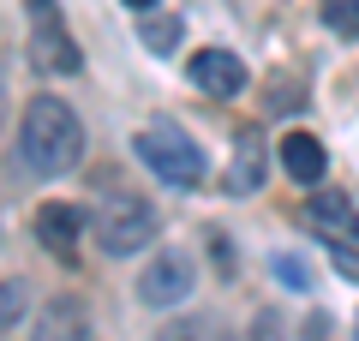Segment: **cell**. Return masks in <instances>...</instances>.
<instances>
[{"label":"cell","instance_id":"cell-1","mask_svg":"<svg viewBox=\"0 0 359 341\" xmlns=\"http://www.w3.org/2000/svg\"><path fill=\"white\" fill-rule=\"evenodd\" d=\"M18 156H25L30 174L60 180L84 162V126L60 96H36L25 108V126H18Z\"/></svg>","mask_w":359,"mask_h":341},{"label":"cell","instance_id":"cell-2","mask_svg":"<svg viewBox=\"0 0 359 341\" xmlns=\"http://www.w3.org/2000/svg\"><path fill=\"white\" fill-rule=\"evenodd\" d=\"M138 156H144V168H150V174H162L168 186H204V174H210V162H204V150H198L192 138H186V132L174 126V120H150V126L138 132Z\"/></svg>","mask_w":359,"mask_h":341},{"label":"cell","instance_id":"cell-3","mask_svg":"<svg viewBox=\"0 0 359 341\" xmlns=\"http://www.w3.org/2000/svg\"><path fill=\"white\" fill-rule=\"evenodd\" d=\"M144 240H156V210L138 192H108L96 203V246L108 258H132V252H144Z\"/></svg>","mask_w":359,"mask_h":341},{"label":"cell","instance_id":"cell-4","mask_svg":"<svg viewBox=\"0 0 359 341\" xmlns=\"http://www.w3.org/2000/svg\"><path fill=\"white\" fill-rule=\"evenodd\" d=\"M192 288H198L192 258L180 252V246H162V252L144 264V276H138V305H150V312H168V305H180Z\"/></svg>","mask_w":359,"mask_h":341},{"label":"cell","instance_id":"cell-5","mask_svg":"<svg viewBox=\"0 0 359 341\" xmlns=\"http://www.w3.org/2000/svg\"><path fill=\"white\" fill-rule=\"evenodd\" d=\"M30 18H36L30 60H36L42 72H78V66H84V54H78V42L60 30V13H54V6H42V0H30Z\"/></svg>","mask_w":359,"mask_h":341},{"label":"cell","instance_id":"cell-6","mask_svg":"<svg viewBox=\"0 0 359 341\" xmlns=\"http://www.w3.org/2000/svg\"><path fill=\"white\" fill-rule=\"evenodd\" d=\"M192 84L204 90V96L233 102V96L245 90V66H240V54H228V48H198V54H192Z\"/></svg>","mask_w":359,"mask_h":341},{"label":"cell","instance_id":"cell-7","mask_svg":"<svg viewBox=\"0 0 359 341\" xmlns=\"http://www.w3.org/2000/svg\"><path fill=\"white\" fill-rule=\"evenodd\" d=\"M311 227L323 240H341V246H359V210L347 192H311Z\"/></svg>","mask_w":359,"mask_h":341},{"label":"cell","instance_id":"cell-8","mask_svg":"<svg viewBox=\"0 0 359 341\" xmlns=\"http://www.w3.org/2000/svg\"><path fill=\"white\" fill-rule=\"evenodd\" d=\"M36 240L48 246L54 258H72L78 240H84V215H78L72 203H42L36 210Z\"/></svg>","mask_w":359,"mask_h":341},{"label":"cell","instance_id":"cell-9","mask_svg":"<svg viewBox=\"0 0 359 341\" xmlns=\"http://www.w3.org/2000/svg\"><path fill=\"white\" fill-rule=\"evenodd\" d=\"M228 186L240 192V198H252V192L264 186V138H257V126H245L240 138H233V156H228Z\"/></svg>","mask_w":359,"mask_h":341},{"label":"cell","instance_id":"cell-10","mask_svg":"<svg viewBox=\"0 0 359 341\" xmlns=\"http://www.w3.org/2000/svg\"><path fill=\"white\" fill-rule=\"evenodd\" d=\"M30 341H90V317L78 300H48L36 317V335Z\"/></svg>","mask_w":359,"mask_h":341},{"label":"cell","instance_id":"cell-11","mask_svg":"<svg viewBox=\"0 0 359 341\" xmlns=\"http://www.w3.org/2000/svg\"><path fill=\"white\" fill-rule=\"evenodd\" d=\"M282 168H287V180H299V186H318L323 180V144L311 138V132H287L282 138Z\"/></svg>","mask_w":359,"mask_h":341},{"label":"cell","instance_id":"cell-12","mask_svg":"<svg viewBox=\"0 0 359 341\" xmlns=\"http://www.w3.org/2000/svg\"><path fill=\"white\" fill-rule=\"evenodd\" d=\"M25 305H30V281L25 276H13V281H0V335L25 317Z\"/></svg>","mask_w":359,"mask_h":341},{"label":"cell","instance_id":"cell-13","mask_svg":"<svg viewBox=\"0 0 359 341\" xmlns=\"http://www.w3.org/2000/svg\"><path fill=\"white\" fill-rule=\"evenodd\" d=\"M323 25H330L335 36L359 42V0H323Z\"/></svg>","mask_w":359,"mask_h":341},{"label":"cell","instance_id":"cell-14","mask_svg":"<svg viewBox=\"0 0 359 341\" xmlns=\"http://www.w3.org/2000/svg\"><path fill=\"white\" fill-rule=\"evenodd\" d=\"M174 42H180V18H150V25H144V48L174 54Z\"/></svg>","mask_w":359,"mask_h":341},{"label":"cell","instance_id":"cell-15","mask_svg":"<svg viewBox=\"0 0 359 341\" xmlns=\"http://www.w3.org/2000/svg\"><path fill=\"white\" fill-rule=\"evenodd\" d=\"M245 341H287V329H282V317H276V312H257V317H252V335H245Z\"/></svg>","mask_w":359,"mask_h":341},{"label":"cell","instance_id":"cell-16","mask_svg":"<svg viewBox=\"0 0 359 341\" xmlns=\"http://www.w3.org/2000/svg\"><path fill=\"white\" fill-rule=\"evenodd\" d=\"M276 276H282V281H294V288H306V281H311V276H306V264H299V258H287V252L276 258Z\"/></svg>","mask_w":359,"mask_h":341},{"label":"cell","instance_id":"cell-17","mask_svg":"<svg viewBox=\"0 0 359 341\" xmlns=\"http://www.w3.org/2000/svg\"><path fill=\"white\" fill-rule=\"evenodd\" d=\"M330 252H335V269H341V276H359V252H353V246L330 240Z\"/></svg>","mask_w":359,"mask_h":341},{"label":"cell","instance_id":"cell-18","mask_svg":"<svg viewBox=\"0 0 359 341\" xmlns=\"http://www.w3.org/2000/svg\"><path fill=\"white\" fill-rule=\"evenodd\" d=\"M156 341H204V323H168Z\"/></svg>","mask_w":359,"mask_h":341},{"label":"cell","instance_id":"cell-19","mask_svg":"<svg viewBox=\"0 0 359 341\" xmlns=\"http://www.w3.org/2000/svg\"><path fill=\"white\" fill-rule=\"evenodd\" d=\"M132 13H156V6H162V0H126Z\"/></svg>","mask_w":359,"mask_h":341},{"label":"cell","instance_id":"cell-20","mask_svg":"<svg viewBox=\"0 0 359 341\" xmlns=\"http://www.w3.org/2000/svg\"><path fill=\"white\" fill-rule=\"evenodd\" d=\"M0 120H6V90H0Z\"/></svg>","mask_w":359,"mask_h":341}]
</instances>
